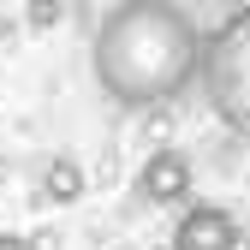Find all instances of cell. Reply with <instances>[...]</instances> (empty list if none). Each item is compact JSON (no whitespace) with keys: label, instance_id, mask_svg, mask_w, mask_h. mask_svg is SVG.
Returning <instances> with one entry per match:
<instances>
[{"label":"cell","instance_id":"cell-7","mask_svg":"<svg viewBox=\"0 0 250 250\" xmlns=\"http://www.w3.org/2000/svg\"><path fill=\"white\" fill-rule=\"evenodd\" d=\"M161 250H173V244H161Z\"/></svg>","mask_w":250,"mask_h":250},{"label":"cell","instance_id":"cell-3","mask_svg":"<svg viewBox=\"0 0 250 250\" xmlns=\"http://www.w3.org/2000/svg\"><path fill=\"white\" fill-rule=\"evenodd\" d=\"M238 244H244V232L232 221V208H221V203H191L173 227V250H238Z\"/></svg>","mask_w":250,"mask_h":250},{"label":"cell","instance_id":"cell-5","mask_svg":"<svg viewBox=\"0 0 250 250\" xmlns=\"http://www.w3.org/2000/svg\"><path fill=\"white\" fill-rule=\"evenodd\" d=\"M42 197H48V203H78V197H83V167L72 161V155L48 161V173H42Z\"/></svg>","mask_w":250,"mask_h":250},{"label":"cell","instance_id":"cell-1","mask_svg":"<svg viewBox=\"0 0 250 250\" xmlns=\"http://www.w3.org/2000/svg\"><path fill=\"white\" fill-rule=\"evenodd\" d=\"M203 54H208V36L185 6L125 0L96 24L89 66H96V83L113 107L143 113V107L179 102L203 78Z\"/></svg>","mask_w":250,"mask_h":250},{"label":"cell","instance_id":"cell-4","mask_svg":"<svg viewBox=\"0 0 250 250\" xmlns=\"http://www.w3.org/2000/svg\"><path fill=\"white\" fill-rule=\"evenodd\" d=\"M137 197H143L149 208H179L185 197H191V155L155 149L149 161L137 167Z\"/></svg>","mask_w":250,"mask_h":250},{"label":"cell","instance_id":"cell-6","mask_svg":"<svg viewBox=\"0 0 250 250\" xmlns=\"http://www.w3.org/2000/svg\"><path fill=\"white\" fill-rule=\"evenodd\" d=\"M0 250H36V244H30L24 232H0Z\"/></svg>","mask_w":250,"mask_h":250},{"label":"cell","instance_id":"cell-2","mask_svg":"<svg viewBox=\"0 0 250 250\" xmlns=\"http://www.w3.org/2000/svg\"><path fill=\"white\" fill-rule=\"evenodd\" d=\"M203 83H208V107L221 113L238 137H250V6L232 12L221 30H208Z\"/></svg>","mask_w":250,"mask_h":250}]
</instances>
